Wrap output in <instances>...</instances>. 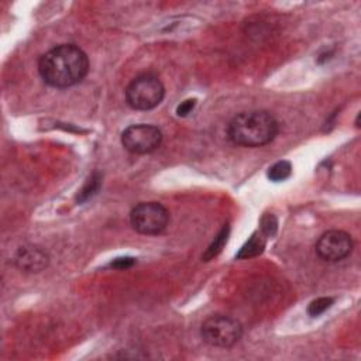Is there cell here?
Returning a JSON list of instances; mask_svg holds the SVG:
<instances>
[{
    "label": "cell",
    "mask_w": 361,
    "mask_h": 361,
    "mask_svg": "<svg viewBox=\"0 0 361 361\" xmlns=\"http://www.w3.org/2000/svg\"><path fill=\"white\" fill-rule=\"evenodd\" d=\"M227 236H229V226L226 225V226L220 230V233L218 234V237H215V242L209 246V249L206 250V253L203 254L202 258H203L205 261H209L210 258L216 257V256L222 251L223 246L226 245V242H227Z\"/></svg>",
    "instance_id": "obj_12"
},
{
    "label": "cell",
    "mask_w": 361,
    "mask_h": 361,
    "mask_svg": "<svg viewBox=\"0 0 361 361\" xmlns=\"http://www.w3.org/2000/svg\"><path fill=\"white\" fill-rule=\"evenodd\" d=\"M136 264V260L132 258V257H122V258H116L110 265L113 268H117V269H126V268H130Z\"/></svg>",
    "instance_id": "obj_16"
},
{
    "label": "cell",
    "mask_w": 361,
    "mask_h": 361,
    "mask_svg": "<svg viewBox=\"0 0 361 361\" xmlns=\"http://www.w3.org/2000/svg\"><path fill=\"white\" fill-rule=\"evenodd\" d=\"M48 254L37 246L20 247L14 257L16 265L25 273H40L48 265Z\"/></svg>",
    "instance_id": "obj_8"
},
{
    "label": "cell",
    "mask_w": 361,
    "mask_h": 361,
    "mask_svg": "<svg viewBox=\"0 0 361 361\" xmlns=\"http://www.w3.org/2000/svg\"><path fill=\"white\" fill-rule=\"evenodd\" d=\"M89 71L86 54L75 44H61L45 52L39 61L43 81L52 87H70L83 81Z\"/></svg>",
    "instance_id": "obj_1"
},
{
    "label": "cell",
    "mask_w": 361,
    "mask_h": 361,
    "mask_svg": "<svg viewBox=\"0 0 361 361\" xmlns=\"http://www.w3.org/2000/svg\"><path fill=\"white\" fill-rule=\"evenodd\" d=\"M195 106H196V99H188V101L183 102L176 107V116L187 117L189 113H192Z\"/></svg>",
    "instance_id": "obj_14"
},
{
    "label": "cell",
    "mask_w": 361,
    "mask_h": 361,
    "mask_svg": "<svg viewBox=\"0 0 361 361\" xmlns=\"http://www.w3.org/2000/svg\"><path fill=\"white\" fill-rule=\"evenodd\" d=\"M278 134V122L265 110L238 113L227 127L229 138L242 147H262L273 141Z\"/></svg>",
    "instance_id": "obj_2"
},
{
    "label": "cell",
    "mask_w": 361,
    "mask_h": 361,
    "mask_svg": "<svg viewBox=\"0 0 361 361\" xmlns=\"http://www.w3.org/2000/svg\"><path fill=\"white\" fill-rule=\"evenodd\" d=\"M200 335L209 346L229 349L242 339L243 326L230 316L214 315L202 323Z\"/></svg>",
    "instance_id": "obj_4"
},
{
    "label": "cell",
    "mask_w": 361,
    "mask_h": 361,
    "mask_svg": "<svg viewBox=\"0 0 361 361\" xmlns=\"http://www.w3.org/2000/svg\"><path fill=\"white\" fill-rule=\"evenodd\" d=\"M333 298H327V296H323V298H318L315 300H312V302L309 304L308 307V313L309 316L312 318H318L320 316L322 313H324L330 307L333 305Z\"/></svg>",
    "instance_id": "obj_13"
},
{
    "label": "cell",
    "mask_w": 361,
    "mask_h": 361,
    "mask_svg": "<svg viewBox=\"0 0 361 361\" xmlns=\"http://www.w3.org/2000/svg\"><path fill=\"white\" fill-rule=\"evenodd\" d=\"M291 172H292L291 163L278 161L268 169V178L273 180V183H282V180L291 176Z\"/></svg>",
    "instance_id": "obj_11"
},
{
    "label": "cell",
    "mask_w": 361,
    "mask_h": 361,
    "mask_svg": "<svg viewBox=\"0 0 361 361\" xmlns=\"http://www.w3.org/2000/svg\"><path fill=\"white\" fill-rule=\"evenodd\" d=\"M163 133L152 125H134L122 133V144L132 154H149L161 145Z\"/></svg>",
    "instance_id": "obj_6"
},
{
    "label": "cell",
    "mask_w": 361,
    "mask_h": 361,
    "mask_svg": "<svg viewBox=\"0 0 361 361\" xmlns=\"http://www.w3.org/2000/svg\"><path fill=\"white\" fill-rule=\"evenodd\" d=\"M265 247V240L260 233H254L249 242L242 247V250L238 251L237 258L238 260H247L260 256L264 251Z\"/></svg>",
    "instance_id": "obj_9"
},
{
    "label": "cell",
    "mask_w": 361,
    "mask_h": 361,
    "mask_svg": "<svg viewBox=\"0 0 361 361\" xmlns=\"http://www.w3.org/2000/svg\"><path fill=\"white\" fill-rule=\"evenodd\" d=\"M101 187H102V176L98 172L90 175L89 179L85 183L83 188L79 191V194L76 196L78 203H83V202L89 200L90 198H94L99 192Z\"/></svg>",
    "instance_id": "obj_10"
},
{
    "label": "cell",
    "mask_w": 361,
    "mask_h": 361,
    "mask_svg": "<svg viewBox=\"0 0 361 361\" xmlns=\"http://www.w3.org/2000/svg\"><path fill=\"white\" fill-rule=\"evenodd\" d=\"M276 230H277V220H276V218L273 216V215H268V216H265L264 219H262V231L265 233V234H271V236H273L274 233H276Z\"/></svg>",
    "instance_id": "obj_15"
},
{
    "label": "cell",
    "mask_w": 361,
    "mask_h": 361,
    "mask_svg": "<svg viewBox=\"0 0 361 361\" xmlns=\"http://www.w3.org/2000/svg\"><path fill=\"white\" fill-rule=\"evenodd\" d=\"M130 223L140 234L156 236L167 229L169 212L158 202H143L132 210Z\"/></svg>",
    "instance_id": "obj_5"
},
{
    "label": "cell",
    "mask_w": 361,
    "mask_h": 361,
    "mask_svg": "<svg viewBox=\"0 0 361 361\" xmlns=\"http://www.w3.org/2000/svg\"><path fill=\"white\" fill-rule=\"evenodd\" d=\"M353 246V238L349 233L343 230H329L319 237L315 249L322 260L338 262L350 256Z\"/></svg>",
    "instance_id": "obj_7"
},
{
    "label": "cell",
    "mask_w": 361,
    "mask_h": 361,
    "mask_svg": "<svg viewBox=\"0 0 361 361\" xmlns=\"http://www.w3.org/2000/svg\"><path fill=\"white\" fill-rule=\"evenodd\" d=\"M165 96L163 82L152 74H143L134 78L126 89L127 105L136 110H152L157 107Z\"/></svg>",
    "instance_id": "obj_3"
}]
</instances>
